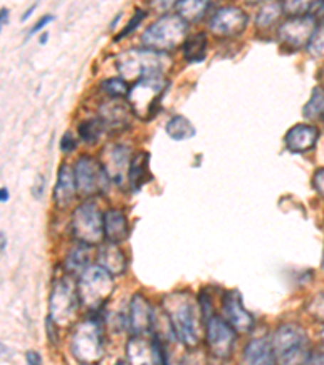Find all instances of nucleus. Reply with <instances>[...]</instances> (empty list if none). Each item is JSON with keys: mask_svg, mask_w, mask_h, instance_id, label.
Returning <instances> with one entry per match:
<instances>
[{"mask_svg": "<svg viewBox=\"0 0 324 365\" xmlns=\"http://www.w3.org/2000/svg\"><path fill=\"white\" fill-rule=\"evenodd\" d=\"M75 179L78 192L85 197L96 195L108 188L109 178L99 161H94L91 156H81L75 164Z\"/></svg>", "mask_w": 324, "mask_h": 365, "instance_id": "f8f14e48", "label": "nucleus"}, {"mask_svg": "<svg viewBox=\"0 0 324 365\" xmlns=\"http://www.w3.org/2000/svg\"><path fill=\"white\" fill-rule=\"evenodd\" d=\"M70 349L76 361L86 365L98 364L104 356L103 328L96 320H86L75 328Z\"/></svg>", "mask_w": 324, "mask_h": 365, "instance_id": "0eeeda50", "label": "nucleus"}, {"mask_svg": "<svg viewBox=\"0 0 324 365\" xmlns=\"http://www.w3.org/2000/svg\"><path fill=\"white\" fill-rule=\"evenodd\" d=\"M104 234L112 244H119L127 239L128 221L120 210H109L104 213Z\"/></svg>", "mask_w": 324, "mask_h": 365, "instance_id": "4be33fe9", "label": "nucleus"}, {"mask_svg": "<svg viewBox=\"0 0 324 365\" xmlns=\"http://www.w3.org/2000/svg\"><path fill=\"white\" fill-rule=\"evenodd\" d=\"M235 339H237V331L226 319L213 315L206 322V343L216 359L226 361L227 357H231Z\"/></svg>", "mask_w": 324, "mask_h": 365, "instance_id": "9d476101", "label": "nucleus"}, {"mask_svg": "<svg viewBox=\"0 0 324 365\" xmlns=\"http://www.w3.org/2000/svg\"><path fill=\"white\" fill-rule=\"evenodd\" d=\"M104 130H105V127H104V122L101 120V117H93V119L83 120L78 125L80 137L88 145L96 143V141L101 138Z\"/></svg>", "mask_w": 324, "mask_h": 365, "instance_id": "c85d7f7f", "label": "nucleus"}, {"mask_svg": "<svg viewBox=\"0 0 324 365\" xmlns=\"http://www.w3.org/2000/svg\"><path fill=\"white\" fill-rule=\"evenodd\" d=\"M208 49V38L204 33H197L188 36L184 43V57L188 62H202Z\"/></svg>", "mask_w": 324, "mask_h": 365, "instance_id": "bb28decb", "label": "nucleus"}, {"mask_svg": "<svg viewBox=\"0 0 324 365\" xmlns=\"http://www.w3.org/2000/svg\"><path fill=\"white\" fill-rule=\"evenodd\" d=\"M99 117L104 122L105 130H122V128L128 127L132 108L122 99H110V101L101 104Z\"/></svg>", "mask_w": 324, "mask_h": 365, "instance_id": "f3484780", "label": "nucleus"}, {"mask_svg": "<svg viewBox=\"0 0 324 365\" xmlns=\"http://www.w3.org/2000/svg\"><path fill=\"white\" fill-rule=\"evenodd\" d=\"M132 160H133L132 150L125 145L115 143V145H108L103 150L99 164L103 166L109 180H112L117 185H122L125 175L128 178Z\"/></svg>", "mask_w": 324, "mask_h": 365, "instance_id": "ddd939ff", "label": "nucleus"}, {"mask_svg": "<svg viewBox=\"0 0 324 365\" xmlns=\"http://www.w3.org/2000/svg\"><path fill=\"white\" fill-rule=\"evenodd\" d=\"M166 132L172 140L175 141H184V140H190L194 137V130L193 123L187 119L184 115H174L172 119L167 122L166 125Z\"/></svg>", "mask_w": 324, "mask_h": 365, "instance_id": "cd10ccee", "label": "nucleus"}, {"mask_svg": "<svg viewBox=\"0 0 324 365\" xmlns=\"http://www.w3.org/2000/svg\"><path fill=\"white\" fill-rule=\"evenodd\" d=\"M78 296L80 302L85 309L96 312L101 310L103 305L108 302L114 291V279L112 274L105 272L104 268L90 267L80 276L78 279Z\"/></svg>", "mask_w": 324, "mask_h": 365, "instance_id": "423d86ee", "label": "nucleus"}, {"mask_svg": "<svg viewBox=\"0 0 324 365\" xmlns=\"http://www.w3.org/2000/svg\"><path fill=\"white\" fill-rule=\"evenodd\" d=\"M209 9V2H202V0H180L175 4L177 15L182 16L187 23L198 21L203 19L206 11Z\"/></svg>", "mask_w": 324, "mask_h": 365, "instance_id": "a878e982", "label": "nucleus"}, {"mask_svg": "<svg viewBox=\"0 0 324 365\" xmlns=\"http://www.w3.org/2000/svg\"><path fill=\"white\" fill-rule=\"evenodd\" d=\"M150 169V155L146 151H140L137 156H133L132 166L128 173V184L133 190H140L146 180H148Z\"/></svg>", "mask_w": 324, "mask_h": 365, "instance_id": "393cba45", "label": "nucleus"}, {"mask_svg": "<svg viewBox=\"0 0 324 365\" xmlns=\"http://www.w3.org/2000/svg\"><path fill=\"white\" fill-rule=\"evenodd\" d=\"M313 184H315V188L318 190V193H320L321 197H324V169H320L315 174Z\"/></svg>", "mask_w": 324, "mask_h": 365, "instance_id": "4c0bfd02", "label": "nucleus"}, {"mask_svg": "<svg viewBox=\"0 0 324 365\" xmlns=\"http://www.w3.org/2000/svg\"><path fill=\"white\" fill-rule=\"evenodd\" d=\"M310 15L313 16V19H316V20L324 19V0H323V2H313V4H311Z\"/></svg>", "mask_w": 324, "mask_h": 365, "instance_id": "58836bf2", "label": "nucleus"}, {"mask_svg": "<svg viewBox=\"0 0 324 365\" xmlns=\"http://www.w3.org/2000/svg\"><path fill=\"white\" fill-rule=\"evenodd\" d=\"M222 312L224 319L231 323L232 328L237 333H249L255 325V319L249 310L245 309L241 294L239 291H227L222 300Z\"/></svg>", "mask_w": 324, "mask_h": 365, "instance_id": "2eb2a0df", "label": "nucleus"}, {"mask_svg": "<svg viewBox=\"0 0 324 365\" xmlns=\"http://www.w3.org/2000/svg\"><path fill=\"white\" fill-rule=\"evenodd\" d=\"M166 88L167 80L164 76L135 81L127 98L132 113L141 120H152L159 109V103L166 93Z\"/></svg>", "mask_w": 324, "mask_h": 365, "instance_id": "39448f33", "label": "nucleus"}, {"mask_svg": "<svg viewBox=\"0 0 324 365\" xmlns=\"http://www.w3.org/2000/svg\"><path fill=\"white\" fill-rule=\"evenodd\" d=\"M98 264L112 276H122L127 269V258L117 244L108 242L98 250Z\"/></svg>", "mask_w": 324, "mask_h": 365, "instance_id": "aec40b11", "label": "nucleus"}, {"mask_svg": "<svg viewBox=\"0 0 324 365\" xmlns=\"http://www.w3.org/2000/svg\"><path fill=\"white\" fill-rule=\"evenodd\" d=\"M9 21V11L2 9V26H5V23Z\"/></svg>", "mask_w": 324, "mask_h": 365, "instance_id": "37998d69", "label": "nucleus"}, {"mask_svg": "<svg viewBox=\"0 0 324 365\" xmlns=\"http://www.w3.org/2000/svg\"><path fill=\"white\" fill-rule=\"evenodd\" d=\"M249 25V15L239 7H222L211 16L209 31L216 36L232 38L244 33Z\"/></svg>", "mask_w": 324, "mask_h": 365, "instance_id": "4468645a", "label": "nucleus"}, {"mask_svg": "<svg viewBox=\"0 0 324 365\" xmlns=\"http://www.w3.org/2000/svg\"><path fill=\"white\" fill-rule=\"evenodd\" d=\"M75 146H76V141H75V138H73V135L70 133V132H67V133H65L63 137H62L61 148H62L63 151H73Z\"/></svg>", "mask_w": 324, "mask_h": 365, "instance_id": "e433bc0d", "label": "nucleus"}, {"mask_svg": "<svg viewBox=\"0 0 324 365\" xmlns=\"http://www.w3.org/2000/svg\"><path fill=\"white\" fill-rule=\"evenodd\" d=\"M72 232L80 244L96 245L105 237L104 215L99 206L88 200L81 203L72 215Z\"/></svg>", "mask_w": 324, "mask_h": 365, "instance_id": "1a4fd4ad", "label": "nucleus"}, {"mask_svg": "<svg viewBox=\"0 0 324 365\" xmlns=\"http://www.w3.org/2000/svg\"><path fill=\"white\" fill-rule=\"evenodd\" d=\"M244 365H278L271 341L266 338L251 339L244 351Z\"/></svg>", "mask_w": 324, "mask_h": 365, "instance_id": "412c9836", "label": "nucleus"}, {"mask_svg": "<svg viewBox=\"0 0 324 365\" xmlns=\"http://www.w3.org/2000/svg\"><path fill=\"white\" fill-rule=\"evenodd\" d=\"M320 138V130L308 123H297L286 135V146L292 153H306L315 148Z\"/></svg>", "mask_w": 324, "mask_h": 365, "instance_id": "a211bd4d", "label": "nucleus"}, {"mask_svg": "<svg viewBox=\"0 0 324 365\" xmlns=\"http://www.w3.org/2000/svg\"><path fill=\"white\" fill-rule=\"evenodd\" d=\"M170 66H172V58L169 54L148 49V47L130 49L117 57V68L125 81L159 78L167 73Z\"/></svg>", "mask_w": 324, "mask_h": 365, "instance_id": "f03ea898", "label": "nucleus"}, {"mask_svg": "<svg viewBox=\"0 0 324 365\" xmlns=\"http://www.w3.org/2000/svg\"><path fill=\"white\" fill-rule=\"evenodd\" d=\"M26 361H28V365H41V357H39L38 352H34V351L28 352Z\"/></svg>", "mask_w": 324, "mask_h": 365, "instance_id": "79ce46f5", "label": "nucleus"}, {"mask_svg": "<svg viewBox=\"0 0 324 365\" xmlns=\"http://www.w3.org/2000/svg\"><path fill=\"white\" fill-rule=\"evenodd\" d=\"M2 250H5V234L2 232Z\"/></svg>", "mask_w": 324, "mask_h": 365, "instance_id": "a18cd8bd", "label": "nucleus"}, {"mask_svg": "<svg viewBox=\"0 0 324 365\" xmlns=\"http://www.w3.org/2000/svg\"><path fill=\"white\" fill-rule=\"evenodd\" d=\"M78 192L75 179V169L68 164H62L58 169L57 185L54 188V200L58 208H67L75 198V193Z\"/></svg>", "mask_w": 324, "mask_h": 365, "instance_id": "6ab92c4d", "label": "nucleus"}, {"mask_svg": "<svg viewBox=\"0 0 324 365\" xmlns=\"http://www.w3.org/2000/svg\"><path fill=\"white\" fill-rule=\"evenodd\" d=\"M188 23L179 15L166 14L157 19L141 36L143 46L157 52L174 51L175 47L185 43Z\"/></svg>", "mask_w": 324, "mask_h": 365, "instance_id": "20e7f679", "label": "nucleus"}, {"mask_svg": "<svg viewBox=\"0 0 324 365\" xmlns=\"http://www.w3.org/2000/svg\"><path fill=\"white\" fill-rule=\"evenodd\" d=\"M318 31V20L311 15L291 16L278 29V36L282 44L291 49H302L308 47Z\"/></svg>", "mask_w": 324, "mask_h": 365, "instance_id": "9b49d317", "label": "nucleus"}, {"mask_svg": "<svg viewBox=\"0 0 324 365\" xmlns=\"http://www.w3.org/2000/svg\"><path fill=\"white\" fill-rule=\"evenodd\" d=\"M152 314L148 299L141 294H135L128 309V327L133 334L141 336L152 328Z\"/></svg>", "mask_w": 324, "mask_h": 365, "instance_id": "dca6fc26", "label": "nucleus"}, {"mask_svg": "<svg viewBox=\"0 0 324 365\" xmlns=\"http://www.w3.org/2000/svg\"><path fill=\"white\" fill-rule=\"evenodd\" d=\"M52 20H54V16H51V15H47V16H43V19H41L36 25H34V28L31 29V31H29V34H34V33H38V31H41V29H43L47 23H51Z\"/></svg>", "mask_w": 324, "mask_h": 365, "instance_id": "ea45409f", "label": "nucleus"}, {"mask_svg": "<svg viewBox=\"0 0 324 365\" xmlns=\"http://www.w3.org/2000/svg\"><path fill=\"white\" fill-rule=\"evenodd\" d=\"M101 88L104 90V93L110 96V99H122V98H128L130 90L132 86L128 85V81H125L123 78H108L103 81Z\"/></svg>", "mask_w": 324, "mask_h": 365, "instance_id": "7c9ffc66", "label": "nucleus"}, {"mask_svg": "<svg viewBox=\"0 0 324 365\" xmlns=\"http://www.w3.org/2000/svg\"><path fill=\"white\" fill-rule=\"evenodd\" d=\"M145 19V11L143 10H141V9H138L137 11H135V15L132 16V20H130V23H128V25L125 26V29H123V31L119 34V36H117L115 38V41H119L120 38H123V36H127V34H130V33H132L133 31V29L135 28H137L138 25H140V23H141V20H143Z\"/></svg>", "mask_w": 324, "mask_h": 365, "instance_id": "c9c22d12", "label": "nucleus"}, {"mask_svg": "<svg viewBox=\"0 0 324 365\" xmlns=\"http://www.w3.org/2000/svg\"><path fill=\"white\" fill-rule=\"evenodd\" d=\"M127 356L132 365H155L152 344L143 338H132L127 344Z\"/></svg>", "mask_w": 324, "mask_h": 365, "instance_id": "b1692460", "label": "nucleus"}, {"mask_svg": "<svg viewBox=\"0 0 324 365\" xmlns=\"http://www.w3.org/2000/svg\"><path fill=\"white\" fill-rule=\"evenodd\" d=\"M323 272H324V253H323Z\"/></svg>", "mask_w": 324, "mask_h": 365, "instance_id": "de8ad7c7", "label": "nucleus"}, {"mask_svg": "<svg viewBox=\"0 0 324 365\" xmlns=\"http://www.w3.org/2000/svg\"><path fill=\"white\" fill-rule=\"evenodd\" d=\"M306 365H324V352H316V354H311Z\"/></svg>", "mask_w": 324, "mask_h": 365, "instance_id": "a19ab883", "label": "nucleus"}, {"mask_svg": "<svg viewBox=\"0 0 324 365\" xmlns=\"http://www.w3.org/2000/svg\"><path fill=\"white\" fill-rule=\"evenodd\" d=\"M303 117L308 120H318L324 117V88L316 86L308 103L303 108Z\"/></svg>", "mask_w": 324, "mask_h": 365, "instance_id": "c756f323", "label": "nucleus"}, {"mask_svg": "<svg viewBox=\"0 0 324 365\" xmlns=\"http://www.w3.org/2000/svg\"><path fill=\"white\" fill-rule=\"evenodd\" d=\"M306 49L313 56H324V26L315 33L313 39H311V43Z\"/></svg>", "mask_w": 324, "mask_h": 365, "instance_id": "f704fd0d", "label": "nucleus"}, {"mask_svg": "<svg viewBox=\"0 0 324 365\" xmlns=\"http://www.w3.org/2000/svg\"><path fill=\"white\" fill-rule=\"evenodd\" d=\"M46 39H47V34H44V36L41 38V44H44V43H46Z\"/></svg>", "mask_w": 324, "mask_h": 365, "instance_id": "49530a36", "label": "nucleus"}, {"mask_svg": "<svg viewBox=\"0 0 324 365\" xmlns=\"http://www.w3.org/2000/svg\"><path fill=\"white\" fill-rule=\"evenodd\" d=\"M0 193H2V202H7V200H9V190H7V188H2V190H0Z\"/></svg>", "mask_w": 324, "mask_h": 365, "instance_id": "c03bdc74", "label": "nucleus"}, {"mask_svg": "<svg viewBox=\"0 0 324 365\" xmlns=\"http://www.w3.org/2000/svg\"><path fill=\"white\" fill-rule=\"evenodd\" d=\"M281 14H284V11H282V4L279 2H269L263 5V9L258 11L256 25L261 28H268L279 19Z\"/></svg>", "mask_w": 324, "mask_h": 365, "instance_id": "2f4dec72", "label": "nucleus"}, {"mask_svg": "<svg viewBox=\"0 0 324 365\" xmlns=\"http://www.w3.org/2000/svg\"><path fill=\"white\" fill-rule=\"evenodd\" d=\"M164 314L175 336L187 347H197L202 339V307L188 291H175L162 299Z\"/></svg>", "mask_w": 324, "mask_h": 365, "instance_id": "f257e3e1", "label": "nucleus"}, {"mask_svg": "<svg viewBox=\"0 0 324 365\" xmlns=\"http://www.w3.org/2000/svg\"><path fill=\"white\" fill-rule=\"evenodd\" d=\"M80 304L78 286L72 279L56 281L49 297V320L56 327H68L78 314Z\"/></svg>", "mask_w": 324, "mask_h": 365, "instance_id": "6e6552de", "label": "nucleus"}, {"mask_svg": "<svg viewBox=\"0 0 324 365\" xmlns=\"http://www.w3.org/2000/svg\"><path fill=\"white\" fill-rule=\"evenodd\" d=\"M306 310H308V314L313 317L315 320L324 325V292L318 294V296L311 299L310 304L306 305Z\"/></svg>", "mask_w": 324, "mask_h": 365, "instance_id": "72a5a7b5", "label": "nucleus"}, {"mask_svg": "<svg viewBox=\"0 0 324 365\" xmlns=\"http://www.w3.org/2000/svg\"><path fill=\"white\" fill-rule=\"evenodd\" d=\"M88 247L90 245L80 244L68 250L67 257H65V262H63L65 272H67L68 274L81 276L88 268H90V249H88Z\"/></svg>", "mask_w": 324, "mask_h": 365, "instance_id": "5701e85b", "label": "nucleus"}, {"mask_svg": "<svg viewBox=\"0 0 324 365\" xmlns=\"http://www.w3.org/2000/svg\"><path fill=\"white\" fill-rule=\"evenodd\" d=\"M271 344L278 365H306L311 356L308 334L298 325L279 327Z\"/></svg>", "mask_w": 324, "mask_h": 365, "instance_id": "7ed1b4c3", "label": "nucleus"}, {"mask_svg": "<svg viewBox=\"0 0 324 365\" xmlns=\"http://www.w3.org/2000/svg\"><path fill=\"white\" fill-rule=\"evenodd\" d=\"M321 339H323V343H324V331H323V334H321Z\"/></svg>", "mask_w": 324, "mask_h": 365, "instance_id": "09e8293b", "label": "nucleus"}, {"mask_svg": "<svg viewBox=\"0 0 324 365\" xmlns=\"http://www.w3.org/2000/svg\"><path fill=\"white\" fill-rule=\"evenodd\" d=\"M311 4L313 2H284L282 4V11L288 15V19L291 16H303V15H310V10H311Z\"/></svg>", "mask_w": 324, "mask_h": 365, "instance_id": "473e14b6", "label": "nucleus"}]
</instances>
